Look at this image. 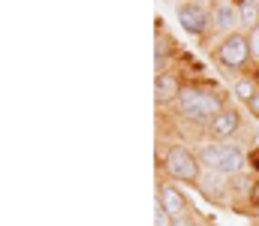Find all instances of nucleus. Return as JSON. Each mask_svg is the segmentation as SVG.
<instances>
[{
    "instance_id": "obj_18",
    "label": "nucleus",
    "mask_w": 259,
    "mask_h": 226,
    "mask_svg": "<svg viewBox=\"0 0 259 226\" xmlns=\"http://www.w3.org/2000/svg\"><path fill=\"white\" fill-rule=\"evenodd\" d=\"M247 109L253 112V118H259V94L253 97V100H250V106H247Z\"/></svg>"
},
{
    "instance_id": "obj_12",
    "label": "nucleus",
    "mask_w": 259,
    "mask_h": 226,
    "mask_svg": "<svg viewBox=\"0 0 259 226\" xmlns=\"http://www.w3.org/2000/svg\"><path fill=\"white\" fill-rule=\"evenodd\" d=\"M259 94V87H256V78H250V75H241L238 81H235V97L238 100H244L247 106H250V100Z\"/></svg>"
},
{
    "instance_id": "obj_14",
    "label": "nucleus",
    "mask_w": 259,
    "mask_h": 226,
    "mask_svg": "<svg viewBox=\"0 0 259 226\" xmlns=\"http://www.w3.org/2000/svg\"><path fill=\"white\" fill-rule=\"evenodd\" d=\"M172 220H175V217H172L160 202H157V205H154V226H172Z\"/></svg>"
},
{
    "instance_id": "obj_11",
    "label": "nucleus",
    "mask_w": 259,
    "mask_h": 226,
    "mask_svg": "<svg viewBox=\"0 0 259 226\" xmlns=\"http://www.w3.org/2000/svg\"><path fill=\"white\" fill-rule=\"evenodd\" d=\"M238 15H241V24H247L250 30L259 27V3L256 0H241L238 3Z\"/></svg>"
},
{
    "instance_id": "obj_8",
    "label": "nucleus",
    "mask_w": 259,
    "mask_h": 226,
    "mask_svg": "<svg viewBox=\"0 0 259 226\" xmlns=\"http://www.w3.org/2000/svg\"><path fill=\"white\" fill-rule=\"evenodd\" d=\"M157 202H160L172 217H187V214H190V202H187V196H184L175 184H169V181H163V184H160Z\"/></svg>"
},
{
    "instance_id": "obj_17",
    "label": "nucleus",
    "mask_w": 259,
    "mask_h": 226,
    "mask_svg": "<svg viewBox=\"0 0 259 226\" xmlns=\"http://www.w3.org/2000/svg\"><path fill=\"white\" fill-rule=\"evenodd\" d=\"M172 226H196V220L187 214V217H175V220H172Z\"/></svg>"
},
{
    "instance_id": "obj_16",
    "label": "nucleus",
    "mask_w": 259,
    "mask_h": 226,
    "mask_svg": "<svg viewBox=\"0 0 259 226\" xmlns=\"http://www.w3.org/2000/svg\"><path fill=\"white\" fill-rule=\"evenodd\" d=\"M247 199H250L253 208H259V178H253V187H250V196Z\"/></svg>"
},
{
    "instance_id": "obj_7",
    "label": "nucleus",
    "mask_w": 259,
    "mask_h": 226,
    "mask_svg": "<svg viewBox=\"0 0 259 226\" xmlns=\"http://www.w3.org/2000/svg\"><path fill=\"white\" fill-rule=\"evenodd\" d=\"M181 87H184L181 75L172 73V70H160L157 73V84H154V97H157L160 106H169V103H178Z\"/></svg>"
},
{
    "instance_id": "obj_5",
    "label": "nucleus",
    "mask_w": 259,
    "mask_h": 226,
    "mask_svg": "<svg viewBox=\"0 0 259 226\" xmlns=\"http://www.w3.org/2000/svg\"><path fill=\"white\" fill-rule=\"evenodd\" d=\"M178 21L187 33H193L199 39L208 36V30L214 27V15H211V3H178Z\"/></svg>"
},
{
    "instance_id": "obj_15",
    "label": "nucleus",
    "mask_w": 259,
    "mask_h": 226,
    "mask_svg": "<svg viewBox=\"0 0 259 226\" xmlns=\"http://www.w3.org/2000/svg\"><path fill=\"white\" fill-rule=\"evenodd\" d=\"M247 42H250V58H253V64H259V27L247 30Z\"/></svg>"
},
{
    "instance_id": "obj_4",
    "label": "nucleus",
    "mask_w": 259,
    "mask_h": 226,
    "mask_svg": "<svg viewBox=\"0 0 259 226\" xmlns=\"http://www.w3.org/2000/svg\"><path fill=\"white\" fill-rule=\"evenodd\" d=\"M163 169L169 178L184 181V184H199L202 181V169H199V154H193L184 145H169L163 151Z\"/></svg>"
},
{
    "instance_id": "obj_3",
    "label": "nucleus",
    "mask_w": 259,
    "mask_h": 226,
    "mask_svg": "<svg viewBox=\"0 0 259 226\" xmlns=\"http://www.w3.org/2000/svg\"><path fill=\"white\" fill-rule=\"evenodd\" d=\"M199 163L217 175H238L244 169V151L229 142H208L199 148Z\"/></svg>"
},
{
    "instance_id": "obj_13",
    "label": "nucleus",
    "mask_w": 259,
    "mask_h": 226,
    "mask_svg": "<svg viewBox=\"0 0 259 226\" xmlns=\"http://www.w3.org/2000/svg\"><path fill=\"white\" fill-rule=\"evenodd\" d=\"M169 52H172V42H169L166 33H160V49H157V64H160V67L169 64Z\"/></svg>"
},
{
    "instance_id": "obj_6",
    "label": "nucleus",
    "mask_w": 259,
    "mask_h": 226,
    "mask_svg": "<svg viewBox=\"0 0 259 226\" xmlns=\"http://www.w3.org/2000/svg\"><path fill=\"white\" fill-rule=\"evenodd\" d=\"M208 130H211V136H214L217 142H229V139L241 130V115H238V109L226 106V109L208 124Z\"/></svg>"
},
{
    "instance_id": "obj_2",
    "label": "nucleus",
    "mask_w": 259,
    "mask_h": 226,
    "mask_svg": "<svg viewBox=\"0 0 259 226\" xmlns=\"http://www.w3.org/2000/svg\"><path fill=\"white\" fill-rule=\"evenodd\" d=\"M214 61H217V67H220L223 73H229V75L244 73V70L253 64V58H250V42H247V33L235 30V33L223 36V39L217 42V49H214Z\"/></svg>"
},
{
    "instance_id": "obj_9",
    "label": "nucleus",
    "mask_w": 259,
    "mask_h": 226,
    "mask_svg": "<svg viewBox=\"0 0 259 226\" xmlns=\"http://www.w3.org/2000/svg\"><path fill=\"white\" fill-rule=\"evenodd\" d=\"M211 15H214V27H217L223 36L235 33V24L241 21V15H238V3H226V0L211 3Z\"/></svg>"
},
{
    "instance_id": "obj_10",
    "label": "nucleus",
    "mask_w": 259,
    "mask_h": 226,
    "mask_svg": "<svg viewBox=\"0 0 259 226\" xmlns=\"http://www.w3.org/2000/svg\"><path fill=\"white\" fill-rule=\"evenodd\" d=\"M199 190H202L211 202H223V196H226V190H229V181H220L217 172H208V175H202Z\"/></svg>"
},
{
    "instance_id": "obj_1",
    "label": "nucleus",
    "mask_w": 259,
    "mask_h": 226,
    "mask_svg": "<svg viewBox=\"0 0 259 226\" xmlns=\"http://www.w3.org/2000/svg\"><path fill=\"white\" fill-rule=\"evenodd\" d=\"M226 109L223 97L211 87V81L205 84H184L181 97H178V115L193 121V124H211L220 112Z\"/></svg>"
}]
</instances>
